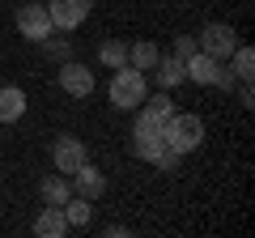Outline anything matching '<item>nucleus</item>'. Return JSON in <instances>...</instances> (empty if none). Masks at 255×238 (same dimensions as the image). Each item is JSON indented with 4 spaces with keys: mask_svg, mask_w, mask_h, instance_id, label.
Instances as JSON below:
<instances>
[{
    "mask_svg": "<svg viewBox=\"0 0 255 238\" xmlns=\"http://www.w3.org/2000/svg\"><path fill=\"white\" fill-rule=\"evenodd\" d=\"M162 140L166 149H174V153H191V149H200L204 145V119L200 115H191V111H174L170 119H166V128H162Z\"/></svg>",
    "mask_w": 255,
    "mask_h": 238,
    "instance_id": "f257e3e1",
    "label": "nucleus"
},
{
    "mask_svg": "<svg viewBox=\"0 0 255 238\" xmlns=\"http://www.w3.org/2000/svg\"><path fill=\"white\" fill-rule=\"evenodd\" d=\"M107 94H111V107H119V111H136L140 102H145V94H149L145 73H140V68H132V64L115 68V77H111Z\"/></svg>",
    "mask_w": 255,
    "mask_h": 238,
    "instance_id": "f03ea898",
    "label": "nucleus"
},
{
    "mask_svg": "<svg viewBox=\"0 0 255 238\" xmlns=\"http://www.w3.org/2000/svg\"><path fill=\"white\" fill-rule=\"evenodd\" d=\"M170 115H174V102H170L166 90L145 94V102L136 107V123H132V132H162Z\"/></svg>",
    "mask_w": 255,
    "mask_h": 238,
    "instance_id": "7ed1b4c3",
    "label": "nucleus"
},
{
    "mask_svg": "<svg viewBox=\"0 0 255 238\" xmlns=\"http://www.w3.org/2000/svg\"><path fill=\"white\" fill-rule=\"evenodd\" d=\"M13 21H17V30L26 38H34V43H43V38L51 34V13H47L43 0H26V4H17Z\"/></svg>",
    "mask_w": 255,
    "mask_h": 238,
    "instance_id": "20e7f679",
    "label": "nucleus"
},
{
    "mask_svg": "<svg viewBox=\"0 0 255 238\" xmlns=\"http://www.w3.org/2000/svg\"><path fill=\"white\" fill-rule=\"evenodd\" d=\"M51 162H55V170H60V174H77L85 162H90V153H85V140L73 136V132L55 136V145H51Z\"/></svg>",
    "mask_w": 255,
    "mask_h": 238,
    "instance_id": "39448f33",
    "label": "nucleus"
},
{
    "mask_svg": "<svg viewBox=\"0 0 255 238\" xmlns=\"http://www.w3.org/2000/svg\"><path fill=\"white\" fill-rule=\"evenodd\" d=\"M90 9H94V0H47V13H51V30H60V34H68V30L85 26Z\"/></svg>",
    "mask_w": 255,
    "mask_h": 238,
    "instance_id": "423d86ee",
    "label": "nucleus"
},
{
    "mask_svg": "<svg viewBox=\"0 0 255 238\" xmlns=\"http://www.w3.org/2000/svg\"><path fill=\"white\" fill-rule=\"evenodd\" d=\"M196 43H200V51L213 55V60H230V51L238 47V34H234V26H226V21H209V26L196 34Z\"/></svg>",
    "mask_w": 255,
    "mask_h": 238,
    "instance_id": "0eeeda50",
    "label": "nucleus"
},
{
    "mask_svg": "<svg viewBox=\"0 0 255 238\" xmlns=\"http://www.w3.org/2000/svg\"><path fill=\"white\" fill-rule=\"evenodd\" d=\"M60 90L68 98H90L94 94V73L77 60H60Z\"/></svg>",
    "mask_w": 255,
    "mask_h": 238,
    "instance_id": "6e6552de",
    "label": "nucleus"
},
{
    "mask_svg": "<svg viewBox=\"0 0 255 238\" xmlns=\"http://www.w3.org/2000/svg\"><path fill=\"white\" fill-rule=\"evenodd\" d=\"M68 183H73V196H85V200H98V196L107 192L102 170H98V166H90V162H85L77 174H68Z\"/></svg>",
    "mask_w": 255,
    "mask_h": 238,
    "instance_id": "1a4fd4ad",
    "label": "nucleus"
},
{
    "mask_svg": "<svg viewBox=\"0 0 255 238\" xmlns=\"http://www.w3.org/2000/svg\"><path fill=\"white\" fill-rule=\"evenodd\" d=\"M183 68H187V81H196V85H217V77H221V60H213V55H204V51L187 55Z\"/></svg>",
    "mask_w": 255,
    "mask_h": 238,
    "instance_id": "9d476101",
    "label": "nucleus"
},
{
    "mask_svg": "<svg viewBox=\"0 0 255 238\" xmlns=\"http://www.w3.org/2000/svg\"><path fill=\"white\" fill-rule=\"evenodd\" d=\"M34 234L38 238H64V234H68V217H64V209L47 204V209L34 217Z\"/></svg>",
    "mask_w": 255,
    "mask_h": 238,
    "instance_id": "9b49d317",
    "label": "nucleus"
},
{
    "mask_svg": "<svg viewBox=\"0 0 255 238\" xmlns=\"http://www.w3.org/2000/svg\"><path fill=\"white\" fill-rule=\"evenodd\" d=\"M21 115H26V90L0 85V123H17Z\"/></svg>",
    "mask_w": 255,
    "mask_h": 238,
    "instance_id": "f8f14e48",
    "label": "nucleus"
},
{
    "mask_svg": "<svg viewBox=\"0 0 255 238\" xmlns=\"http://www.w3.org/2000/svg\"><path fill=\"white\" fill-rule=\"evenodd\" d=\"M38 196H43V204H55V209H60L64 200H68V196H73V183H68V174H47L43 183H38Z\"/></svg>",
    "mask_w": 255,
    "mask_h": 238,
    "instance_id": "ddd939ff",
    "label": "nucleus"
},
{
    "mask_svg": "<svg viewBox=\"0 0 255 238\" xmlns=\"http://www.w3.org/2000/svg\"><path fill=\"white\" fill-rule=\"evenodd\" d=\"M153 73H157V81H162V90H174V85H183V81H187V68H183V60H179V55H157Z\"/></svg>",
    "mask_w": 255,
    "mask_h": 238,
    "instance_id": "4468645a",
    "label": "nucleus"
},
{
    "mask_svg": "<svg viewBox=\"0 0 255 238\" xmlns=\"http://www.w3.org/2000/svg\"><path fill=\"white\" fill-rule=\"evenodd\" d=\"M132 153H136L140 162H157V157L166 153L162 132H132Z\"/></svg>",
    "mask_w": 255,
    "mask_h": 238,
    "instance_id": "2eb2a0df",
    "label": "nucleus"
},
{
    "mask_svg": "<svg viewBox=\"0 0 255 238\" xmlns=\"http://www.w3.org/2000/svg\"><path fill=\"white\" fill-rule=\"evenodd\" d=\"M60 209H64V217H68V230L90 226V217H94V200H85V196H68Z\"/></svg>",
    "mask_w": 255,
    "mask_h": 238,
    "instance_id": "dca6fc26",
    "label": "nucleus"
},
{
    "mask_svg": "<svg viewBox=\"0 0 255 238\" xmlns=\"http://www.w3.org/2000/svg\"><path fill=\"white\" fill-rule=\"evenodd\" d=\"M157 55H162V51H157L153 43H145V38H140V43H132V47H128V64H132V68H140V73H153Z\"/></svg>",
    "mask_w": 255,
    "mask_h": 238,
    "instance_id": "f3484780",
    "label": "nucleus"
},
{
    "mask_svg": "<svg viewBox=\"0 0 255 238\" xmlns=\"http://www.w3.org/2000/svg\"><path fill=\"white\" fill-rule=\"evenodd\" d=\"M98 60H102L107 68H124V64H128V43H119V38H111V43H102Z\"/></svg>",
    "mask_w": 255,
    "mask_h": 238,
    "instance_id": "a211bd4d",
    "label": "nucleus"
},
{
    "mask_svg": "<svg viewBox=\"0 0 255 238\" xmlns=\"http://www.w3.org/2000/svg\"><path fill=\"white\" fill-rule=\"evenodd\" d=\"M230 55H234V77H238V81H251V77H255V51H251V47H234Z\"/></svg>",
    "mask_w": 255,
    "mask_h": 238,
    "instance_id": "6ab92c4d",
    "label": "nucleus"
},
{
    "mask_svg": "<svg viewBox=\"0 0 255 238\" xmlns=\"http://www.w3.org/2000/svg\"><path fill=\"white\" fill-rule=\"evenodd\" d=\"M200 51V43H196V34H179L174 38V51L170 55H179V60H187V55H196Z\"/></svg>",
    "mask_w": 255,
    "mask_h": 238,
    "instance_id": "aec40b11",
    "label": "nucleus"
},
{
    "mask_svg": "<svg viewBox=\"0 0 255 238\" xmlns=\"http://www.w3.org/2000/svg\"><path fill=\"white\" fill-rule=\"evenodd\" d=\"M179 157H183V153H174V149H166V153L157 157L153 166H157V170H166V174H174V170H179Z\"/></svg>",
    "mask_w": 255,
    "mask_h": 238,
    "instance_id": "412c9836",
    "label": "nucleus"
},
{
    "mask_svg": "<svg viewBox=\"0 0 255 238\" xmlns=\"http://www.w3.org/2000/svg\"><path fill=\"white\" fill-rule=\"evenodd\" d=\"M43 47H47V55H55V60H68V43H64V38L55 43V38L47 34V38H43Z\"/></svg>",
    "mask_w": 255,
    "mask_h": 238,
    "instance_id": "4be33fe9",
    "label": "nucleus"
},
{
    "mask_svg": "<svg viewBox=\"0 0 255 238\" xmlns=\"http://www.w3.org/2000/svg\"><path fill=\"white\" fill-rule=\"evenodd\" d=\"M238 98H243V107H255V94H251V81H243V90H238Z\"/></svg>",
    "mask_w": 255,
    "mask_h": 238,
    "instance_id": "5701e85b",
    "label": "nucleus"
}]
</instances>
